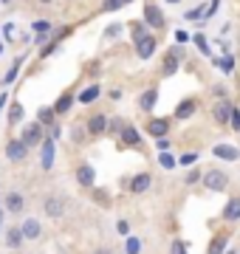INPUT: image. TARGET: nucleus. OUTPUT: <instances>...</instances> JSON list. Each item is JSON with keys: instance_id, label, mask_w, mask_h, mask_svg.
Listing matches in <instances>:
<instances>
[{"instance_id": "nucleus-1", "label": "nucleus", "mask_w": 240, "mask_h": 254, "mask_svg": "<svg viewBox=\"0 0 240 254\" xmlns=\"http://www.w3.org/2000/svg\"><path fill=\"white\" fill-rule=\"evenodd\" d=\"M203 187L212 190V192H223L229 187V178H226V173H221V170H209V173H203Z\"/></svg>"}, {"instance_id": "nucleus-2", "label": "nucleus", "mask_w": 240, "mask_h": 254, "mask_svg": "<svg viewBox=\"0 0 240 254\" xmlns=\"http://www.w3.org/2000/svg\"><path fill=\"white\" fill-rule=\"evenodd\" d=\"M43 209H46L48 218H62L65 215V198H60V195H48V198L43 200Z\"/></svg>"}, {"instance_id": "nucleus-3", "label": "nucleus", "mask_w": 240, "mask_h": 254, "mask_svg": "<svg viewBox=\"0 0 240 254\" xmlns=\"http://www.w3.org/2000/svg\"><path fill=\"white\" fill-rule=\"evenodd\" d=\"M26 155H28V144H23L20 138H11L9 144H6V158L9 161H26Z\"/></svg>"}, {"instance_id": "nucleus-4", "label": "nucleus", "mask_w": 240, "mask_h": 254, "mask_svg": "<svg viewBox=\"0 0 240 254\" xmlns=\"http://www.w3.org/2000/svg\"><path fill=\"white\" fill-rule=\"evenodd\" d=\"M136 54H139V60H150L156 54V37L144 34L141 40H136Z\"/></svg>"}, {"instance_id": "nucleus-5", "label": "nucleus", "mask_w": 240, "mask_h": 254, "mask_svg": "<svg viewBox=\"0 0 240 254\" xmlns=\"http://www.w3.org/2000/svg\"><path fill=\"white\" fill-rule=\"evenodd\" d=\"M23 144H37V141H43V125L40 122H34V125H26L23 127V138H20Z\"/></svg>"}, {"instance_id": "nucleus-6", "label": "nucleus", "mask_w": 240, "mask_h": 254, "mask_svg": "<svg viewBox=\"0 0 240 254\" xmlns=\"http://www.w3.org/2000/svg\"><path fill=\"white\" fill-rule=\"evenodd\" d=\"M144 23L153 26V28L164 26V14H161V9H158L156 3H147V6H144Z\"/></svg>"}, {"instance_id": "nucleus-7", "label": "nucleus", "mask_w": 240, "mask_h": 254, "mask_svg": "<svg viewBox=\"0 0 240 254\" xmlns=\"http://www.w3.org/2000/svg\"><path fill=\"white\" fill-rule=\"evenodd\" d=\"M20 232H23V237H26V240H37V237L43 235V226H40L37 218H26L23 223H20Z\"/></svg>"}, {"instance_id": "nucleus-8", "label": "nucleus", "mask_w": 240, "mask_h": 254, "mask_svg": "<svg viewBox=\"0 0 240 254\" xmlns=\"http://www.w3.org/2000/svg\"><path fill=\"white\" fill-rule=\"evenodd\" d=\"M40 164H43V170H51L54 167V138L48 136L43 141V153H40Z\"/></svg>"}, {"instance_id": "nucleus-9", "label": "nucleus", "mask_w": 240, "mask_h": 254, "mask_svg": "<svg viewBox=\"0 0 240 254\" xmlns=\"http://www.w3.org/2000/svg\"><path fill=\"white\" fill-rule=\"evenodd\" d=\"M76 181L82 184V187H93V181H96V173H93L91 164H79V167H76Z\"/></svg>"}, {"instance_id": "nucleus-10", "label": "nucleus", "mask_w": 240, "mask_h": 254, "mask_svg": "<svg viewBox=\"0 0 240 254\" xmlns=\"http://www.w3.org/2000/svg\"><path fill=\"white\" fill-rule=\"evenodd\" d=\"M218 158H223V161H238L240 158V150L238 147H232V144H215V150H212Z\"/></svg>"}, {"instance_id": "nucleus-11", "label": "nucleus", "mask_w": 240, "mask_h": 254, "mask_svg": "<svg viewBox=\"0 0 240 254\" xmlns=\"http://www.w3.org/2000/svg\"><path fill=\"white\" fill-rule=\"evenodd\" d=\"M212 116H215V122H218V125H226V122L232 119V105H229V102H223V99H221L218 105H215Z\"/></svg>"}, {"instance_id": "nucleus-12", "label": "nucleus", "mask_w": 240, "mask_h": 254, "mask_svg": "<svg viewBox=\"0 0 240 254\" xmlns=\"http://www.w3.org/2000/svg\"><path fill=\"white\" fill-rule=\"evenodd\" d=\"M105 130H108V119L102 116V113L91 116V122H88V133H91V136H102Z\"/></svg>"}, {"instance_id": "nucleus-13", "label": "nucleus", "mask_w": 240, "mask_h": 254, "mask_svg": "<svg viewBox=\"0 0 240 254\" xmlns=\"http://www.w3.org/2000/svg\"><path fill=\"white\" fill-rule=\"evenodd\" d=\"M147 130H150V136L164 138V136H167V130H170V122H167V119H153V122L147 125Z\"/></svg>"}, {"instance_id": "nucleus-14", "label": "nucleus", "mask_w": 240, "mask_h": 254, "mask_svg": "<svg viewBox=\"0 0 240 254\" xmlns=\"http://www.w3.org/2000/svg\"><path fill=\"white\" fill-rule=\"evenodd\" d=\"M150 184H153V178H150L147 173H141V175H136V178L130 181V190L136 192V195H141V192H147V190H150Z\"/></svg>"}, {"instance_id": "nucleus-15", "label": "nucleus", "mask_w": 240, "mask_h": 254, "mask_svg": "<svg viewBox=\"0 0 240 254\" xmlns=\"http://www.w3.org/2000/svg\"><path fill=\"white\" fill-rule=\"evenodd\" d=\"M178 57H181V48H170V54H167V60H164V73L170 76V73H176L178 71Z\"/></svg>"}, {"instance_id": "nucleus-16", "label": "nucleus", "mask_w": 240, "mask_h": 254, "mask_svg": "<svg viewBox=\"0 0 240 254\" xmlns=\"http://www.w3.org/2000/svg\"><path fill=\"white\" fill-rule=\"evenodd\" d=\"M23 206H26V200H23L20 192H9V195H6V209H9V212L17 215V212H23Z\"/></svg>"}, {"instance_id": "nucleus-17", "label": "nucleus", "mask_w": 240, "mask_h": 254, "mask_svg": "<svg viewBox=\"0 0 240 254\" xmlns=\"http://www.w3.org/2000/svg\"><path fill=\"white\" fill-rule=\"evenodd\" d=\"M223 220H240V198H232L223 206Z\"/></svg>"}, {"instance_id": "nucleus-18", "label": "nucleus", "mask_w": 240, "mask_h": 254, "mask_svg": "<svg viewBox=\"0 0 240 254\" xmlns=\"http://www.w3.org/2000/svg\"><path fill=\"white\" fill-rule=\"evenodd\" d=\"M195 108H198V102H195V99H184L176 108V119H189L195 113Z\"/></svg>"}, {"instance_id": "nucleus-19", "label": "nucleus", "mask_w": 240, "mask_h": 254, "mask_svg": "<svg viewBox=\"0 0 240 254\" xmlns=\"http://www.w3.org/2000/svg\"><path fill=\"white\" fill-rule=\"evenodd\" d=\"M156 102H158V91H156V88H150V91L141 93L139 105H141V110H153V108H156Z\"/></svg>"}, {"instance_id": "nucleus-20", "label": "nucleus", "mask_w": 240, "mask_h": 254, "mask_svg": "<svg viewBox=\"0 0 240 254\" xmlns=\"http://www.w3.org/2000/svg\"><path fill=\"white\" fill-rule=\"evenodd\" d=\"M23 232H20V226H11L9 232H6V243H9V249H20L23 246Z\"/></svg>"}, {"instance_id": "nucleus-21", "label": "nucleus", "mask_w": 240, "mask_h": 254, "mask_svg": "<svg viewBox=\"0 0 240 254\" xmlns=\"http://www.w3.org/2000/svg\"><path fill=\"white\" fill-rule=\"evenodd\" d=\"M121 141H124V144H141V136H139V130H136V127H121Z\"/></svg>"}, {"instance_id": "nucleus-22", "label": "nucleus", "mask_w": 240, "mask_h": 254, "mask_svg": "<svg viewBox=\"0 0 240 254\" xmlns=\"http://www.w3.org/2000/svg\"><path fill=\"white\" fill-rule=\"evenodd\" d=\"M99 93H102L99 85H91V88H85V91L79 93V102H82V105H91V102L99 99Z\"/></svg>"}, {"instance_id": "nucleus-23", "label": "nucleus", "mask_w": 240, "mask_h": 254, "mask_svg": "<svg viewBox=\"0 0 240 254\" xmlns=\"http://www.w3.org/2000/svg\"><path fill=\"white\" fill-rule=\"evenodd\" d=\"M71 105H74V96H71V93H62V96L57 99L54 110H57V113H68V110H71Z\"/></svg>"}, {"instance_id": "nucleus-24", "label": "nucleus", "mask_w": 240, "mask_h": 254, "mask_svg": "<svg viewBox=\"0 0 240 254\" xmlns=\"http://www.w3.org/2000/svg\"><path fill=\"white\" fill-rule=\"evenodd\" d=\"M54 116H57V110L54 108H40V113H37V122L40 125H54Z\"/></svg>"}, {"instance_id": "nucleus-25", "label": "nucleus", "mask_w": 240, "mask_h": 254, "mask_svg": "<svg viewBox=\"0 0 240 254\" xmlns=\"http://www.w3.org/2000/svg\"><path fill=\"white\" fill-rule=\"evenodd\" d=\"M23 113H26V110H23V105H20V102H14V105H11V110H9V122H11V125H20V122H23Z\"/></svg>"}, {"instance_id": "nucleus-26", "label": "nucleus", "mask_w": 240, "mask_h": 254, "mask_svg": "<svg viewBox=\"0 0 240 254\" xmlns=\"http://www.w3.org/2000/svg\"><path fill=\"white\" fill-rule=\"evenodd\" d=\"M218 68H221L223 73H232V71H235V57H232V54H223L221 60H218Z\"/></svg>"}, {"instance_id": "nucleus-27", "label": "nucleus", "mask_w": 240, "mask_h": 254, "mask_svg": "<svg viewBox=\"0 0 240 254\" xmlns=\"http://www.w3.org/2000/svg\"><path fill=\"white\" fill-rule=\"evenodd\" d=\"M124 252H127V254H141V240H139V237H127Z\"/></svg>"}, {"instance_id": "nucleus-28", "label": "nucleus", "mask_w": 240, "mask_h": 254, "mask_svg": "<svg viewBox=\"0 0 240 254\" xmlns=\"http://www.w3.org/2000/svg\"><path fill=\"white\" fill-rule=\"evenodd\" d=\"M192 43L201 48V54H206V57L212 54V51H209V43H206V37H203V34H195V37H192Z\"/></svg>"}, {"instance_id": "nucleus-29", "label": "nucleus", "mask_w": 240, "mask_h": 254, "mask_svg": "<svg viewBox=\"0 0 240 254\" xmlns=\"http://www.w3.org/2000/svg\"><path fill=\"white\" fill-rule=\"evenodd\" d=\"M127 3H133V0H105L102 9L105 11H116V9H121V6H127Z\"/></svg>"}, {"instance_id": "nucleus-30", "label": "nucleus", "mask_w": 240, "mask_h": 254, "mask_svg": "<svg viewBox=\"0 0 240 254\" xmlns=\"http://www.w3.org/2000/svg\"><path fill=\"white\" fill-rule=\"evenodd\" d=\"M158 161H161V167H164V170H173V167H176V158H173V155H170V153H167V150H164V153H161V155H158Z\"/></svg>"}, {"instance_id": "nucleus-31", "label": "nucleus", "mask_w": 240, "mask_h": 254, "mask_svg": "<svg viewBox=\"0 0 240 254\" xmlns=\"http://www.w3.org/2000/svg\"><path fill=\"white\" fill-rule=\"evenodd\" d=\"M51 20H34V31H37V34H48V31H51Z\"/></svg>"}, {"instance_id": "nucleus-32", "label": "nucleus", "mask_w": 240, "mask_h": 254, "mask_svg": "<svg viewBox=\"0 0 240 254\" xmlns=\"http://www.w3.org/2000/svg\"><path fill=\"white\" fill-rule=\"evenodd\" d=\"M195 161H198V153H184L181 158H178V164H181V167H192Z\"/></svg>"}, {"instance_id": "nucleus-33", "label": "nucleus", "mask_w": 240, "mask_h": 254, "mask_svg": "<svg viewBox=\"0 0 240 254\" xmlns=\"http://www.w3.org/2000/svg\"><path fill=\"white\" fill-rule=\"evenodd\" d=\"M223 246H226V237H215V240H212V249H209V254H223Z\"/></svg>"}, {"instance_id": "nucleus-34", "label": "nucleus", "mask_w": 240, "mask_h": 254, "mask_svg": "<svg viewBox=\"0 0 240 254\" xmlns=\"http://www.w3.org/2000/svg\"><path fill=\"white\" fill-rule=\"evenodd\" d=\"M130 31H133V40H141V37H144V23H136V20H133V23H130Z\"/></svg>"}, {"instance_id": "nucleus-35", "label": "nucleus", "mask_w": 240, "mask_h": 254, "mask_svg": "<svg viewBox=\"0 0 240 254\" xmlns=\"http://www.w3.org/2000/svg\"><path fill=\"white\" fill-rule=\"evenodd\" d=\"M201 17H206V9H203V3L198 6V9L186 11V20H201Z\"/></svg>"}, {"instance_id": "nucleus-36", "label": "nucleus", "mask_w": 240, "mask_h": 254, "mask_svg": "<svg viewBox=\"0 0 240 254\" xmlns=\"http://www.w3.org/2000/svg\"><path fill=\"white\" fill-rule=\"evenodd\" d=\"M17 71H20V60H14V65H11L9 71H6V76H3V79H6V82H14V76H17Z\"/></svg>"}, {"instance_id": "nucleus-37", "label": "nucleus", "mask_w": 240, "mask_h": 254, "mask_svg": "<svg viewBox=\"0 0 240 254\" xmlns=\"http://www.w3.org/2000/svg\"><path fill=\"white\" fill-rule=\"evenodd\" d=\"M229 125L235 127V130H240V110H238V108H232V119H229Z\"/></svg>"}, {"instance_id": "nucleus-38", "label": "nucleus", "mask_w": 240, "mask_h": 254, "mask_svg": "<svg viewBox=\"0 0 240 254\" xmlns=\"http://www.w3.org/2000/svg\"><path fill=\"white\" fill-rule=\"evenodd\" d=\"M176 43H178V46H184V43H189V34L178 28V31H176Z\"/></svg>"}, {"instance_id": "nucleus-39", "label": "nucleus", "mask_w": 240, "mask_h": 254, "mask_svg": "<svg viewBox=\"0 0 240 254\" xmlns=\"http://www.w3.org/2000/svg\"><path fill=\"white\" fill-rule=\"evenodd\" d=\"M116 232H119V235H130V223L127 220H119V223H116Z\"/></svg>"}, {"instance_id": "nucleus-40", "label": "nucleus", "mask_w": 240, "mask_h": 254, "mask_svg": "<svg viewBox=\"0 0 240 254\" xmlns=\"http://www.w3.org/2000/svg\"><path fill=\"white\" fill-rule=\"evenodd\" d=\"M121 127L124 125H121L119 119H116V122H108V130H111V133H121Z\"/></svg>"}, {"instance_id": "nucleus-41", "label": "nucleus", "mask_w": 240, "mask_h": 254, "mask_svg": "<svg viewBox=\"0 0 240 254\" xmlns=\"http://www.w3.org/2000/svg\"><path fill=\"white\" fill-rule=\"evenodd\" d=\"M173 254H186V246L181 243V240H176V243H173Z\"/></svg>"}, {"instance_id": "nucleus-42", "label": "nucleus", "mask_w": 240, "mask_h": 254, "mask_svg": "<svg viewBox=\"0 0 240 254\" xmlns=\"http://www.w3.org/2000/svg\"><path fill=\"white\" fill-rule=\"evenodd\" d=\"M119 34H121V26H111L105 31V37H119Z\"/></svg>"}, {"instance_id": "nucleus-43", "label": "nucleus", "mask_w": 240, "mask_h": 254, "mask_svg": "<svg viewBox=\"0 0 240 254\" xmlns=\"http://www.w3.org/2000/svg\"><path fill=\"white\" fill-rule=\"evenodd\" d=\"M198 178H201V175H198V170H192V173H189V175L184 178V184H195Z\"/></svg>"}, {"instance_id": "nucleus-44", "label": "nucleus", "mask_w": 240, "mask_h": 254, "mask_svg": "<svg viewBox=\"0 0 240 254\" xmlns=\"http://www.w3.org/2000/svg\"><path fill=\"white\" fill-rule=\"evenodd\" d=\"M218 6H221V0H212V3H209V9H206V17H209V14H215V11H218Z\"/></svg>"}, {"instance_id": "nucleus-45", "label": "nucleus", "mask_w": 240, "mask_h": 254, "mask_svg": "<svg viewBox=\"0 0 240 254\" xmlns=\"http://www.w3.org/2000/svg\"><path fill=\"white\" fill-rule=\"evenodd\" d=\"M212 91H215V96H218V99H223V96H226V88H223V85H215Z\"/></svg>"}, {"instance_id": "nucleus-46", "label": "nucleus", "mask_w": 240, "mask_h": 254, "mask_svg": "<svg viewBox=\"0 0 240 254\" xmlns=\"http://www.w3.org/2000/svg\"><path fill=\"white\" fill-rule=\"evenodd\" d=\"M156 147L161 150V153H164L167 147H170V141H167V138H156Z\"/></svg>"}, {"instance_id": "nucleus-47", "label": "nucleus", "mask_w": 240, "mask_h": 254, "mask_svg": "<svg viewBox=\"0 0 240 254\" xmlns=\"http://www.w3.org/2000/svg\"><path fill=\"white\" fill-rule=\"evenodd\" d=\"M3 105H6V93H0V113H3Z\"/></svg>"}, {"instance_id": "nucleus-48", "label": "nucleus", "mask_w": 240, "mask_h": 254, "mask_svg": "<svg viewBox=\"0 0 240 254\" xmlns=\"http://www.w3.org/2000/svg\"><path fill=\"white\" fill-rule=\"evenodd\" d=\"M40 3H51V0H40Z\"/></svg>"}, {"instance_id": "nucleus-49", "label": "nucleus", "mask_w": 240, "mask_h": 254, "mask_svg": "<svg viewBox=\"0 0 240 254\" xmlns=\"http://www.w3.org/2000/svg\"><path fill=\"white\" fill-rule=\"evenodd\" d=\"M0 54H3V43H0Z\"/></svg>"}, {"instance_id": "nucleus-50", "label": "nucleus", "mask_w": 240, "mask_h": 254, "mask_svg": "<svg viewBox=\"0 0 240 254\" xmlns=\"http://www.w3.org/2000/svg\"><path fill=\"white\" fill-rule=\"evenodd\" d=\"M96 254H108V252H96Z\"/></svg>"}, {"instance_id": "nucleus-51", "label": "nucleus", "mask_w": 240, "mask_h": 254, "mask_svg": "<svg viewBox=\"0 0 240 254\" xmlns=\"http://www.w3.org/2000/svg\"><path fill=\"white\" fill-rule=\"evenodd\" d=\"M170 3H178V0H170Z\"/></svg>"}]
</instances>
